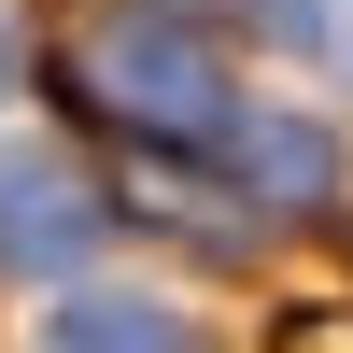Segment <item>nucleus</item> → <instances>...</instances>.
I'll return each mask as SVG.
<instances>
[{
    "mask_svg": "<svg viewBox=\"0 0 353 353\" xmlns=\"http://www.w3.org/2000/svg\"><path fill=\"white\" fill-rule=\"evenodd\" d=\"M269 28L311 57V71H339V85H353V0H269Z\"/></svg>",
    "mask_w": 353,
    "mask_h": 353,
    "instance_id": "39448f33",
    "label": "nucleus"
},
{
    "mask_svg": "<svg viewBox=\"0 0 353 353\" xmlns=\"http://www.w3.org/2000/svg\"><path fill=\"white\" fill-rule=\"evenodd\" d=\"M113 198L85 184L71 141H0V269H85Z\"/></svg>",
    "mask_w": 353,
    "mask_h": 353,
    "instance_id": "f03ea898",
    "label": "nucleus"
},
{
    "mask_svg": "<svg viewBox=\"0 0 353 353\" xmlns=\"http://www.w3.org/2000/svg\"><path fill=\"white\" fill-rule=\"evenodd\" d=\"M43 353H212V339H198V311H170V297H71L43 325Z\"/></svg>",
    "mask_w": 353,
    "mask_h": 353,
    "instance_id": "20e7f679",
    "label": "nucleus"
},
{
    "mask_svg": "<svg viewBox=\"0 0 353 353\" xmlns=\"http://www.w3.org/2000/svg\"><path fill=\"white\" fill-rule=\"evenodd\" d=\"M283 353H353V311H297V325H283Z\"/></svg>",
    "mask_w": 353,
    "mask_h": 353,
    "instance_id": "423d86ee",
    "label": "nucleus"
},
{
    "mask_svg": "<svg viewBox=\"0 0 353 353\" xmlns=\"http://www.w3.org/2000/svg\"><path fill=\"white\" fill-rule=\"evenodd\" d=\"M0 99H14V28H0Z\"/></svg>",
    "mask_w": 353,
    "mask_h": 353,
    "instance_id": "0eeeda50",
    "label": "nucleus"
},
{
    "mask_svg": "<svg viewBox=\"0 0 353 353\" xmlns=\"http://www.w3.org/2000/svg\"><path fill=\"white\" fill-rule=\"evenodd\" d=\"M226 170H241L254 226H269V212H325V198H339V141L311 128V113H241V128H226Z\"/></svg>",
    "mask_w": 353,
    "mask_h": 353,
    "instance_id": "7ed1b4c3",
    "label": "nucleus"
},
{
    "mask_svg": "<svg viewBox=\"0 0 353 353\" xmlns=\"http://www.w3.org/2000/svg\"><path fill=\"white\" fill-rule=\"evenodd\" d=\"M57 85L99 128H128L141 156H226V128H241V71L184 0H99L57 43Z\"/></svg>",
    "mask_w": 353,
    "mask_h": 353,
    "instance_id": "f257e3e1",
    "label": "nucleus"
}]
</instances>
